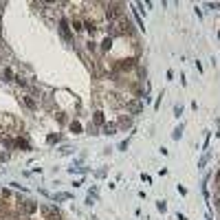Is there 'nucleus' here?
I'll return each mask as SVG.
<instances>
[{"label": "nucleus", "instance_id": "nucleus-5", "mask_svg": "<svg viewBox=\"0 0 220 220\" xmlns=\"http://www.w3.org/2000/svg\"><path fill=\"white\" fill-rule=\"evenodd\" d=\"M73 29H75V31H81V22H79V20L73 22Z\"/></svg>", "mask_w": 220, "mask_h": 220}, {"label": "nucleus", "instance_id": "nucleus-1", "mask_svg": "<svg viewBox=\"0 0 220 220\" xmlns=\"http://www.w3.org/2000/svg\"><path fill=\"white\" fill-rule=\"evenodd\" d=\"M119 7H121V5H108V11H106V13H108V18H110V20H115V22L121 18V9H119Z\"/></svg>", "mask_w": 220, "mask_h": 220}, {"label": "nucleus", "instance_id": "nucleus-4", "mask_svg": "<svg viewBox=\"0 0 220 220\" xmlns=\"http://www.w3.org/2000/svg\"><path fill=\"white\" fill-rule=\"evenodd\" d=\"M181 132H183V126H178V128L174 130V139H178V136H181Z\"/></svg>", "mask_w": 220, "mask_h": 220}, {"label": "nucleus", "instance_id": "nucleus-3", "mask_svg": "<svg viewBox=\"0 0 220 220\" xmlns=\"http://www.w3.org/2000/svg\"><path fill=\"white\" fill-rule=\"evenodd\" d=\"M35 209H37V207H35L33 202H26V205H24V211H29V214H33Z\"/></svg>", "mask_w": 220, "mask_h": 220}, {"label": "nucleus", "instance_id": "nucleus-6", "mask_svg": "<svg viewBox=\"0 0 220 220\" xmlns=\"http://www.w3.org/2000/svg\"><path fill=\"white\" fill-rule=\"evenodd\" d=\"M216 202H218V207H220V194H218V196H216Z\"/></svg>", "mask_w": 220, "mask_h": 220}, {"label": "nucleus", "instance_id": "nucleus-2", "mask_svg": "<svg viewBox=\"0 0 220 220\" xmlns=\"http://www.w3.org/2000/svg\"><path fill=\"white\" fill-rule=\"evenodd\" d=\"M104 132H106V134H115V132H117V126H115V123H108V126L104 128Z\"/></svg>", "mask_w": 220, "mask_h": 220}]
</instances>
